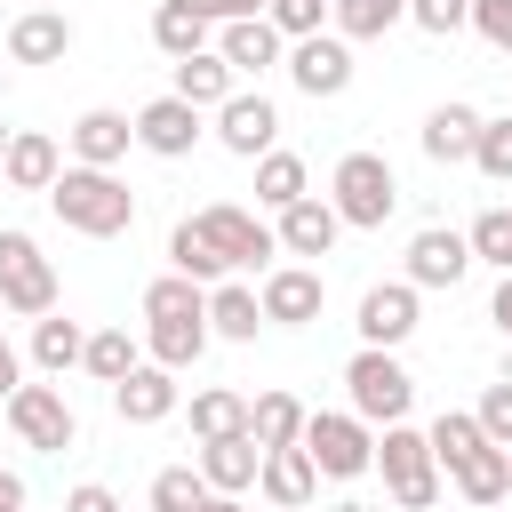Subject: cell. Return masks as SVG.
<instances>
[{"mask_svg": "<svg viewBox=\"0 0 512 512\" xmlns=\"http://www.w3.org/2000/svg\"><path fill=\"white\" fill-rule=\"evenodd\" d=\"M280 40H288V32H280L272 16H240V24L216 32V56H224L232 72H272V64H280Z\"/></svg>", "mask_w": 512, "mask_h": 512, "instance_id": "cell-18", "label": "cell"}, {"mask_svg": "<svg viewBox=\"0 0 512 512\" xmlns=\"http://www.w3.org/2000/svg\"><path fill=\"white\" fill-rule=\"evenodd\" d=\"M168 264H176V272H192V280H200V288H208V280H224V256H216V248H208V232H200V224H192V216H184V224H176V232H168Z\"/></svg>", "mask_w": 512, "mask_h": 512, "instance_id": "cell-32", "label": "cell"}, {"mask_svg": "<svg viewBox=\"0 0 512 512\" xmlns=\"http://www.w3.org/2000/svg\"><path fill=\"white\" fill-rule=\"evenodd\" d=\"M328 200H336V216H344V224L376 232V224L400 208V176H392V160H384V152H344V160H336V176H328Z\"/></svg>", "mask_w": 512, "mask_h": 512, "instance_id": "cell-3", "label": "cell"}, {"mask_svg": "<svg viewBox=\"0 0 512 512\" xmlns=\"http://www.w3.org/2000/svg\"><path fill=\"white\" fill-rule=\"evenodd\" d=\"M64 512H120V496H112V488H96V480H80V488L64 496Z\"/></svg>", "mask_w": 512, "mask_h": 512, "instance_id": "cell-45", "label": "cell"}, {"mask_svg": "<svg viewBox=\"0 0 512 512\" xmlns=\"http://www.w3.org/2000/svg\"><path fill=\"white\" fill-rule=\"evenodd\" d=\"M264 320H280V328H304V320H320V272L312 264H280V272H264Z\"/></svg>", "mask_w": 512, "mask_h": 512, "instance_id": "cell-15", "label": "cell"}, {"mask_svg": "<svg viewBox=\"0 0 512 512\" xmlns=\"http://www.w3.org/2000/svg\"><path fill=\"white\" fill-rule=\"evenodd\" d=\"M328 512H368V504H328Z\"/></svg>", "mask_w": 512, "mask_h": 512, "instance_id": "cell-51", "label": "cell"}, {"mask_svg": "<svg viewBox=\"0 0 512 512\" xmlns=\"http://www.w3.org/2000/svg\"><path fill=\"white\" fill-rule=\"evenodd\" d=\"M328 16H336V32H344V40H384V32L408 16V0H336Z\"/></svg>", "mask_w": 512, "mask_h": 512, "instance_id": "cell-30", "label": "cell"}, {"mask_svg": "<svg viewBox=\"0 0 512 512\" xmlns=\"http://www.w3.org/2000/svg\"><path fill=\"white\" fill-rule=\"evenodd\" d=\"M0 304L24 312V320L56 312V264L40 256L32 232H0Z\"/></svg>", "mask_w": 512, "mask_h": 512, "instance_id": "cell-5", "label": "cell"}, {"mask_svg": "<svg viewBox=\"0 0 512 512\" xmlns=\"http://www.w3.org/2000/svg\"><path fill=\"white\" fill-rule=\"evenodd\" d=\"M376 464H384V488H392L400 512H432V504H440V456H432V432H416L408 416L384 424Z\"/></svg>", "mask_w": 512, "mask_h": 512, "instance_id": "cell-2", "label": "cell"}, {"mask_svg": "<svg viewBox=\"0 0 512 512\" xmlns=\"http://www.w3.org/2000/svg\"><path fill=\"white\" fill-rule=\"evenodd\" d=\"M256 200L264 208H296L304 200V160L296 152H264L256 160Z\"/></svg>", "mask_w": 512, "mask_h": 512, "instance_id": "cell-31", "label": "cell"}, {"mask_svg": "<svg viewBox=\"0 0 512 512\" xmlns=\"http://www.w3.org/2000/svg\"><path fill=\"white\" fill-rule=\"evenodd\" d=\"M472 144H480V112H472V104L424 112V152H432V160H472Z\"/></svg>", "mask_w": 512, "mask_h": 512, "instance_id": "cell-27", "label": "cell"}, {"mask_svg": "<svg viewBox=\"0 0 512 512\" xmlns=\"http://www.w3.org/2000/svg\"><path fill=\"white\" fill-rule=\"evenodd\" d=\"M8 136H16V128H8V120H0V152H8Z\"/></svg>", "mask_w": 512, "mask_h": 512, "instance_id": "cell-52", "label": "cell"}, {"mask_svg": "<svg viewBox=\"0 0 512 512\" xmlns=\"http://www.w3.org/2000/svg\"><path fill=\"white\" fill-rule=\"evenodd\" d=\"M488 312H496V328H504V336H512V272H504V280H496V304H488Z\"/></svg>", "mask_w": 512, "mask_h": 512, "instance_id": "cell-47", "label": "cell"}, {"mask_svg": "<svg viewBox=\"0 0 512 512\" xmlns=\"http://www.w3.org/2000/svg\"><path fill=\"white\" fill-rule=\"evenodd\" d=\"M304 456H312L328 480H360V472L376 464L368 416H352V408H344V416H336V408H328V416H304Z\"/></svg>", "mask_w": 512, "mask_h": 512, "instance_id": "cell-6", "label": "cell"}, {"mask_svg": "<svg viewBox=\"0 0 512 512\" xmlns=\"http://www.w3.org/2000/svg\"><path fill=\"white\" fill-rule=\"evenodd\" d=\"M464 272H472V240H464V232H440V224H432V232L408 240V280H416V288H456Z\"/></svg>", "mask_w": 512, "mask_h": 512, "instance_id": "cell-14", "label": "cell"}, {"mask_svg": "<svg viewBox=\"0 0 512 512\" xmlns=\"http://www.w3.org/2000/svg\"><path fill=\"white\" fill-rule=\"evenodd\" d=\"M176 312H208V288L192 272H168V280L144 288V320H176Z\"/></svg>", "mask_w": 512, "mask_h": 512, "instance_id": "cell-37", "label": "cell"}, {"mask_svg": "<svg viewBox=\"0 0 512 512\" xmlns=\"http://www.w3.org/2000/svg\"><path fill=\"white\" fill-rule=\"evenodd\" d=\"M472 448H488V432H480V416H464V408H440V416H432V456H440V464L456 472V464H464Z\"/></svg>", "mask_w": 512, "mask_h": 512, "instance_id": "cell-36", "label": "cell"}, {"mask_svg": "<svg viewBox=\"0 0 512 512\" xmlns=\"http://www.w3.org/2000/svg\"><path fill=\"white\" fill-rule=\"evenodd\" d=\"M48 208H56L72 232H88V240H120V232L136 224V192H128L112 168H64V176L48 184Z\"/></svg>", "mask_w": 512, "mask_h": 512, "instance_id": "cell-1", "label": "cell"}, {"mask_svg": "<svg viewBox=\"0 0 512 512\" xmlns=\"http://www.w3.org/2000/svg\"><path fill=\"white\" fill-rule=\"evenodd\" d=\"M192 224L208 232V248L224 256V272H240V264H264V256L280 248V232H272L264 216H248V208H232V200H216V208H200Z\"/></svg>", "mask_w": 512, "mask_h": 512, "instance_id": "cell-8", "label": "cell"}, {"mask_svg": "<svg viewBox=\"0 0 512 512\" xmlns=\"http://www.w3.org/2000/svg\"><path fill=\"white\" fill-rule=\"evenodd\" d=\"M248 432H256V448H296V440H304L296 392H256V400H248Z\"/></svg>", "mask_w": 512, "mask_h": 512, "instance_id": "cell-29", "label": "cell"}, {"mask_svg": "<svg viewBox=\"0 0 512 512\" xmlns=\"http://www.w3.org/2000/svg\"><path fill=\"white\" fill-rule=\"evenodd\" d=\"M128 144H136V120H128V112H80V120H72V152H80V168H112Z\"/></svg>", "mask_w": 512, "mask_h": 512, "instance_id": "cell-22", "label": "cell"}, {"mask_svg": "<svg viewBox=\"0 0 512 512\" xmlns=\"http://www.w3.org/2000/svg\"><path fill=\"white\" fill-rule=\"evenodd\" d=\"M192 432H200V440L248 432V400H240V392H224V384H216V392H192Z\"/></svg>", "mask_w": 512, "mask_h": 512, "instance_id": "cell-35", "label": "cell"}, {"mask_svg": "<svg viewBox=\"0 0 512 512\" xmlns=\"http://www.w3.org/2000/svg\"><path fill=\"white\" fill-rule=\"evenodd\" d=\"M208 328H216V336H232V344H248V336L264 328V296H256V288H240V280L208 288Z\"/></svg>", "mask_w": 512, "mask_h": 512, "instance_id": "cell-28", "label": "cell"}, {"mask_svg": "<svg viewBox=\"0 0 512 512\" xmlns=\"http://www.w3.org/2000/svg\"><path fill=\"white\" fill-rule=\"evenodd\" d=\"M272 512H304V504H272Z\"/></svg>", "mask_w": 512, "mask_h": 512, "instance_id": "cell-53", "label": "cell"}, {"mask_svg": "<svg viewBox=\"0 0 512 512\" xmlns=\"http://www.w3.org/2000/svg\"><path fill=\"white\" fill-rule=\"evenodd\" d=\"M232 80H240V72H232L216 48H200V56H176V96H184V104H200V112H216L224 96H240Z\"/></svg>", "mask_w": 512, "mask_h": 512, "instance_id": "cell-24", "label": "cell"}, {"mask_svg": "<svg viewBox=\"0 0 512 512\" xmlns=\"http://www.w3.org/2000/svg\"><path fill=\"white\" fill-rule=\"evenodd\" d=\"M328 8H336V0H272V24H280L288 40H304V32H320Z\"/></svg>", "mask_w": 512, "mask_h": 512, "instance_id": "cell-43", "label": "cell"}, {"mask_svg": "<svg viewBox=\"0 0 512 512\" xmlns=\"http://www.w3.org/2000/svg\"><path fill=\"white\" fill-rule=\"evenodd\" d=\"M0 512H24V480L16 472H0Z\"/></svg>", "mask_w": 512, "mask_h": 512, "instance_id": "cell-48", "label": "cell"}, {"mask_svg": "<svg viewBox=\"0 0 512 512\" xmlns=\"http://www.w3.org/2000/svg\"><path fill=\"white\" fill-rule=\"evenodd\" d=\"M448 480L464 488V504H504V496H512V448H496V440H488V448H472Z\"/></svg>", "mask_w": 512, "mask_h": 512, "instance_id": "cell-25", "label": "cell"}, {"mask_svg": "<svg viewBox=\"0 0 512 512\" xmlns=\"http://www.w3.org/2000/svg\"><path fill=\"white\" fill-rule=\"evenodd\" d=\"M216 136H224V152L264 160V152H272V136H280V112H272L264 96H224V104H216Z\"/></svg>", "mask_w": 512, "mask_h": 512, "instance_id": "cell-13", "label": "cell"}, {"mask_svg": "<svg viewBox=\"0 0 512 512\" xmlns=\"http://www.w3.org/2000/svg\"><path fill=\"white\" fill-rule=\"evenodd\" d=\"M464 240H472V256H480V264L512 272V208H488V216H480V224H472Z\"/></svg>", "mask_w": 512, "mask_h": 512, "instance_id": "cell-39", "label": "cell"}, {"mask_svg": "<svg viewBox=\"0 0 512 512\" xmlns=\"http://www.w3.org/2000/svg\"><path fill=\"white\" fill-rule=\"evenodd\" d=\"M80 368H88L96 384H120V376H128V368H144V360H136L128 328H96V336H88V352H80Z\"/></svg>", "mask_w": 512, "mask_h": 512, "instance_id": "cell-34", "label": "cell"}, {"mask_svg": "<svg viewBox=\"0 0 512 512\" xmlns=\"http://www.w3.org/2000/svg\"><path fill=\"white\" fill-rule=\"evenodd\" d=\"M208 24H240V16H264V0H192Z\"/></svg>", "mask_w": 512, "mask_h": 512, "instance_id": "cell-46", "label": "cell"}, {"mask_svg": "<svg viewBox=\"0 0 512 512\" xmlns=\"http://www.w3.org/2000/svg\"><path fill=\"white\" fill-rule=\"evenodd\" d=\"M112 408H120V424H168L176 416V368H160V360L128 368L112 384Z\"/></svg>", "mask_w": 512, "mask_h": 512, "instance_id": "cell-12", "label": "cell"}, {"mask_svg": "<svg viewBox=\"0 0 512 512\" xmlns=\"http://www.w3.org/2000/svg\"><path fill=\"white\" fill-rule=\"evenodd\" d=\"M472 416H480V432H488V440H496V448H512V384H488V392H480V408H472Z\"/></svg>", "mask_w": 512, "mask_h": 512, "instance_id": "cell-42", "label": "cell"}, {"mask_svg": "<svg viewBox=\"0 0 512 512\" xmlns=\"http://www.w3.org/2000/svg\"><path fill=\"white\" fill-rule=\"evenodd\" d=\"M8 56L16 64H64L72 56V16L64 8H24L8 24Z\"/></svg>", "mask_w": 512, "mask_h": 512, "instance_id": "cell-17", "label": "cell"}, {"mask_svg": "<svg viewBox=\"0 0 512 512\" xmlns=\"http://www.w3.org/2000/svg\"><path fill=\"white\" fill-rule=\"evenodd\" d=\"M32 8H56V0H32Z\"/></svg>", "mask_w": 512, "mask_h": 512, "instance_id": "cell-55", "label": "cell"}, {"mask_svg": "<svg viewBox=\"0 0 512 512\" xmlns=\"http://www.w3.org/2000/svg\"><path fill=\"white\" fill-rule=\"evenodd\" d=\"M200 512H240V496H224V488H208V504Z\"/></svg>", "mask_w": 512, "mask_h": 512, "instance_id": "cell-50", "label": "cell"}, {"mask_svg": "<svg viewBox=\"0 0 512 512\" xmlns=\"http://www.w3.org/2000/svg\"><path fill=\"white\" fill-rule=\"evenodd\" d=\"M24 384V368H16V352H0V408H8V392Z\"/></svg>", "mask_w": 512, "mask_h": 512, "instance_id": "cell-49", "label": "cell"}, {"mask_svg": "<svg viewBox=\"0 0 512 512\" xmlns=\"http://www.w3.org/2000/svg\"><path fill=\"white\" fill-rule=\"evenodd\" d=\"M0 352H8V336H0Z\"/></svg>", "mask_w": 512, "mask_h": 512, "instance_id": "cell-56", "label": "cell"}, {"mask_svg": "<svg viewBox=\"0 0 512 512\" xmlns=\"http://www.w3.org/2000/svg\"><path fill=\"white\" fill-rule=\"evenodd\" d=\"M256 488H264V504H312V488H320V464L304 456V440H296V448H264V472H256Z\"/></svg>", "mask_w": 512, "mask_h": 512, "instance_id": "cell-21", "label": "cell"}, {"mask_svg": "<svg viewBox=\"0 0 512 512\" xmlns=\"http://www.w3.org/2000/svg\"><path fill=\"white\" fill-rule=\"evenodd\" d=\"M504 384H512V360H504Z\"/></svg>", "mask_w": 512, "mask_h": 512, "instance_id": "cell-54", "label": "cell"}, {"mask_svg": "<svg viewBox=\"0 0 512 512\" xmlns=\"http://www.w3.org/2000/svg\"><path fill=\"white\" fill-rule=\"evenodd\" d=\"M472 32L512 56V0H472Z\"/></svg>", "mask_w": 512, "mask_h": 512, "instance_id": "cell-44", "label": "cell"}, {"mask_svg": "<svg viewBox=\"0 0 512 512\" xmlns=\"http://www.w3.org/2000/svg\"><path fill=\"white\" fill-rule=\"evenodd\" d=\"M80 352H88V336H80L72 320H56V312H40V328H32V360H40L48 376H64V368H72Z\"/></svg>", "mask_w": 512, "mask_h": 512, "instance_id": "cell-33", "label": "cell"}, {"mask_svg": "<svg viewBox=\"0 0 512 512\" xmlns=\"http://www.w3.org/2000/svg\"><path fill=\"white\" fill-rule=\"evenodd\" d=\"M336 232H344L336 200H312V192H304L296 208H280V248H288V256H328Z\"/></svg>", "mask_w": 512, "mask_h": 512, "instance_id": "cell-20", "label": "cell"}, {"mask_svg": "<svg viewBox=\"0 0 512 512\" xmlns=\"http://www.w3.org/2000/svg\"><path fill=\"white\" fill-rule=\"evenodd\" d=\"M352 328H360V344H384V352L408 344V336H416V280H384V288H368Z\"/></svg>", "mask_w": 512, "mask_h": 512, "instance_id": "cell-11", "label": "cell"}, {"mask_svg": "<svg viewBox=\"0 0 512 512\" xmlns=\"http://www.w3.org/2000/svg\"><path fill=\"white\" fill-rule=\"evenodd\" d=\"M344 392H352V416H368V424H400L408 400H416V376H408L384 344H360L352 368H344Z\"/></svg>", "mask_w": 512, "mask_h": 512, "instance_id": "cell-4", "label": "cell"}, {"mask_svg": "<svg viewBox=\"0 0 512 512\" xmlns=\"http://www.w3.org/2000/svg\"><path fill=\"white\" fill-rule=\"evenodd\" d=\"M408 24H424V32H464L472 24V0H408Z\"/></svg>", "mask_w": 512, "mask_h": 512, "instance_id": "cell-41", "label": "cell"}, {"mask_svg": "<svg viewBox=\"0 0 512 512\" xmlns=\"http://www.w3.org/2000/svg\"><path fill=\"white\" fill-rule=\"evenodd\" d=\"M152 48H160L168 64H176V56H200V48H208V16H200L192 0H160V8H152Z\"/></svg>", "mask_w": 512, "mask_h": 512, "instance_id": "cell-26", "label": "cell"}, {"mask_svg": "<svg viewBox=\"0 0 512 512\" xmlns=\"http://www.w3.org/2000/svg\"><path fill=\"white\" fill-rule=\"evenodd\" d=\"M288 80H296L304 96H344V88H352V40H344V32H304V40L288 48Z\"/></svg>", "mask_w": 512, "mask_h": 512, "instance_id": "cell-9", "label": "cell"}, {"mask_svg": "<svg viewBox=\"0 0 512 512\" xmlns=\"http://www.w3.org/2000/svg\"><path fill=\"white\" fill-rule=\"evenodd\" d=\"M208 336H216L208 312H176V320H152V328H144V352H152L160 368H192V360L208 352Z\"/></svg>", "mask_w": 512, "mask_h": 512, "instance_id": "cell-23", "label": "cell"}, {"mask_svg": "<svg viewBox=\"0 0 512 512\" xmlns=\"http://www.w3.org/2000/svg\"><path fill=\"white\" fill-rule=\"evenodd\" d=\"M8 424H16V440L40 448V456H64V448L80 440V416L64 408L56 384H16V392H8Z\"/></svg>", "mask_w": 512, "mask_h": 512, "instance_id": "cell-7", "label": "cell"}, {"mask_svg": "<svg viewBox=\"0 0 512 512\" xmlns=\"http://www.w3.org/2000/svg\"><path fill=\"white\" fill-rule=\"evenodd\" d=\"M200 504H208L200 464H168V472H152V512H200Z\"/></svg>", "mask_w": 512, "mask_h": 512, "instance_id": "cell-38", "label": "cell"}, {"mask_svg": "<svg viewBox=\"0 0 512 512\" xmlns=\"http://www.w3.org/2000/svg\"><path fill=\"white\" fill-rule=\"evenodd\" d=\"M136 144H144V152H160V160H184V152L200 144V104H184L176 88H168V96H152V104L136 112Z\"/></svg>", "mask_w": 512, "mask_h": 512, "instance_id": "cell-10", "label": "cell"}, {"mask_svg": "<svg viewBox=\"0 0 512 512\" xmlns=\"http://www.w3.org/2000/svg\"><path fill=\"white\" fill-rule=\"evenodd\" d=\"M472 168L512 184V120H480V144H472Z\"/></svg>", "mask_w": 512, "mask_h": 512, "instance_id": "cell-40", "label": "cell"}, {"mask_svg": "<svg viewBox=\"0 0 512 512\" xmlns=\"http://www.w3.org/2000/svg\"><path fill=\"white\" fill-rule=\"evenodd\" d=\"M200 480L208 488H224V496H240V488H256V472H264V448H256V432H224V440H200Z\"/></svg>", "mask_w": 512, "mask_h": 512, "instance_id": "cell-16", "label": "cell"}, {"mask_svg": "<svg viewBox=\"0 0 512 512\" xmlns=\"http://www.w3.org/2000/svg\"><path fill=\"white\" fill-rule=\"evenodd\" d=\"M0 176H8L16 192H48V184L64 176V160H56V136H40V128H16V136H8V152H0Z\"/></svg>", "mask_w": 512, "mask_h": 512, "instance_id": "cell-19", "label": "cell"}]
</instances>
